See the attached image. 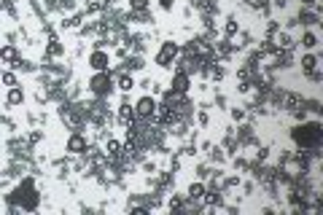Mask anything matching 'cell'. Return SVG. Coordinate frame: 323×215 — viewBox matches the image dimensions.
<instances>
[{
	"label": "cell",
	"instance_id": "obj_1",
	"mask_svg": "<svg viewBox=\"0 0 323 215\" xmlns=\"http://www.w3.org/2000/svg\"><path fill=\"white\" fill-rule=\"evenodd\" d=\"M323 140V127L318 119L312 121H302L291 129V143L296 145V151H318Z\"/></svg>",
	"mask_w": 323,
	"mask_h": 215
},
{
	"label": "cell",
	"instance_id": "obj_2",
	"mask_svg": "<svg viewBox=\"0 0 323 215\" xmlns=\"http://www.w3.org/2000/svg\"><path fill=\"white\" fill-rule=\"evenodd\" d=\"M113 89H116V78L108 70H102V73H94L92 78H89V94L92 97H100V99H111L113 94Z\"/></svg>",
	"mask_w": 323,
	"mask_h": 215
},
{
	"label": "cell",
	"instance_id": "obj_3",
	"mask_svg": "<svg viewBox=\"0 0 323 215\" xmlns=\"http://www.w3.org/2000/svg\"><path fill=\"white\" fill-rule=\"evenodd\" d=\"M180 54V46L175 41H162V49L159 54L154 57V62L162 67V70H175V59Z\"/></svg>",
	"mask_w": 323,
	"mask_h": 215
},
{
	"label": "cell",
	"instance_id": "obj_4",
	"mask_svg": "<svg viewBox=\"0 0 323 215\" xmlns=\"http://www.w3.org/2000/svg\"><path fill=\"white\" fill-rule=\"evenodd\" d=\"M156 102H159L156 97L143 94V97H140L138 102H135V116H138L140 121H151L154 113H156Z\"/></svg>",
	"mask_w": 323,
	"mask_h": 215
},
{
	"label": "cell",
	"instance_id": "obj_5",
	"mask_svg": "<svg viewBox=\"0 0 323 215\" xmlns=\"http://www.w3.org/2000/svg\"><path fill=\"white\" fill-rule=\"evenodd\" d=\"M86 145H89V137H86L84 132H70L68 143H65V151L70 153V156H84Z\"/></svg>",
	"mask_w": 323,
	"mask_h": 215
},
{
	"label": "cell",
	"instance_id": "obj_6",
	"mask_svg": "<svg viewBox=\"0 0 323 215\" xmlns=\"http://www.w3.org/2000/svg\"><path fill=\"white\" fill-rule=\"evenodd\" d=\"M89 67L94 73H102V70H108L111 67V54H108L105 49H94L89 54Z\"/></svg>",
	"mask_w": 323,
	"mask_h": 215
},
{
	"label": "cell",
	"instance_id": "obj_7",
	"mask_svg": "<svg viewBox=\"0 0 323 215\" xmlns=\"http://www.w3.org/2000/svg\"><path fill=\"white\" fill-rule=\"evenodd\" d=\"M170 89L175 91V94H188V89H191V75H186V73L175 70V75H172V83H170Z\"/></svg>",
	"mask_w": 323,
	"mask_h": 215
},
{
	"label": "cell",
	"instance_id": "obj_8",
	"mask_svg": "<svg viewBox=\"0 0 323 215\" xmlns=\"http://www.w3.org/2000/svg\"><path fill=\"white\" fill-rule=\"evenodd\" d=\"M102 151H105V156L113 161V159L124 156V143H121V140H116V137H108V140L102 143Z\"/></svg>",
	"mask_w": 323,
	"mask_h": 215
},
{
	"label": "cell",
	"instance_id": "obj_9",
	"mask_svg": "<svg viewBox=\"0 0 323 215\" xmlns=\"http://www.w3.org/2000/svg\"><path fill=\"white\" fill-rule=\"evenodd\" d=\"M299 65H302V75L312 73V70H318V67H320V54H312V51L302 54V59H299Z\"/></svg>",
	"mask_w": 323,
	"mask_h": 215
},
{
	"label": "cell",
	"instance_id": "obj_10",
	"mask_svg": "<svg viewBox=\"0 0 323 215\" xmlns=\"http://www.w3.org/2000/svg\"><path fill=\"white\" fill-rule=\"evenodd\" d=\"M17 59H19L17 43H6V46H0V62H3V65H14Z\"/></svg>",
	"mask_w": 323,
	"mask_h": 215
},
{
	"label": "cell",
	"instance_id": "obj_11",
	"mask_svg": "<svg viewBox=\"0 0 323 215\" xmlns=\"http://www.w3.org/2000/svg\"><path fill=\"white\" fill-rule=\"evenodd\" d=\"M275 43H278V49H283V51H296V41H294V35L286 33V30H280V33L275 35Z\"/></svg>",
	"mask_w": 323,
	"mask_h": 215
},
{
	"label": "cell",
	"instance_id": "obj_12",
	"mask_svg": "<svg viewBox=\"0 0 323 215\" xmlns=\"http://www.w3.org/2000/svg\"><path fill=\"white\" fill-rule=\"evenodd\" d=\"M6 105H9V108L25 105V89H22V86H11L9 94H6Z\"/></svg>",
	"mask_w": 323,
	"mask_h": 215
},
{
	"label": "cell",
	"instance_id": "obj_13",
	"mask_svg": "<svg viewBox=\"0 0 323 215\" xmlns=\"http://www.w3.org/2000/svg\"><path fill=\"white\" fill-rule=\"evenodd\" d=\"M116 89H119L121 94H130V91L135 89V78H132V73H119V75H116Z\"/></svg>",
	"mask_w": 323,
	"mask_h": 215
},
{
	"label": "cell",
	"instance_id": "obj_14",
	"mask_svg": "<svg viewBox=\"0 0 323 215\" xmlns=\"http://www.w3.org/2000/svg\"><path fill=\"white\" fill-rule=\"evenodd\" d=\"M240 22H237V17H234V14H229V17H226V22H224V38L226 41H232V38H237V33H240Z\"/></svg>",
	"mask_w": 323,
	"mask_h": 215
},
{
	"label": "cell",
	"instance_id": "obj_15",
	"mask_svg": "<svg viewBox=\"0 0 323 215\" xmlns=\"http://www.w3.org/2000/svg\"><path fill=\"white\" fill-rule=\"evenodd\" d=\"M205 183L202 180H194V183H188V188H186V199H194V202H202V196H205Z\"/></svg>",
	"mask_w": 323,
	"mask_h": 215
},
{
	"label": "cell",
	"instance_id": "obj_16",
	"mask_svg": "<svg viewBox=\"0 0 323 215\" xmlns=\"http://www.w3.org/2000/svg\"><path fill=\"white\" fill-rule=\"evenodd\" d=\"M299 46H302L304 51H315V49H318V33H312V30H304Z\"/></svg>",
	"mask_w": 323,
	"mask_h": 215
},
{
	"label": "cell",
	"instance_id": "obj_17",
	"mask_svg": "<svg viewBox=\"0 0 323 215\" xmlns=\"http://www.w3.org/2000/svg\"><path fill=\"white\" fill-rule=\"evenodd\" d=\"M102 9H105V6H102V0H86L81 11L86 14V17H94V14H102Z\"/></svg>",
	"mask_w": 323,
	"mask_h": 215
},
{
	"label": "cell",
	"instance_id": "obj_18",
	"mask_svg": "<svg viewBox=\"0 0 323 215\" xmlns=\"http://www.w3.org/2000/svg\"><path fill=\"white\" fill-rule=\"evenodd\" d=\"M208 156H210L213 164H224V161H226V153H224L221 145H213V148L208 151Z\"/></svg>",
	"mask_w": 323,
	"mask_h": 215
},
{
	"label": "cell",
	"instance_id": "obj_19",
	"mask_svg": "<svg viewBox=\"0 0 323 215\" xmlns=\"http://www.w3.org/2000/svg\"><path fill=\"white\" fill-rule=\"evenodd\" d=\"M183 199H186V194H172V196L167 199V210H170V212H180V207H183Z\"/></svg>",
	"mask_w": 323,
	"mask_h": 215
},
{
	"label": "cell",
	"instance_id": "obj_20",
	"mask_svg": "<svg viewBox=\"0 0 323 215\" xmlns=\"http://www.w3.org/2000/svg\"><path fill=\"white\" fill-rule=\"evenodd\" d=\"M0 83H3V86H19V78H17V73H14V70H3V73H0Z\"/></svg>",
	"mask_w": 323,
	"mask_h": 215
},
{
	"label": "cell",
	"instance_id": "obj_21",
	"mask_svg": "<svg viewBox=\"0 0 323 215\" xmlns=\"http://www.w3.org/2000/svg\"><path fill=\"white\" fill-rule=\"evenodd\" d=\"M11 67H14V70H17V73H35V65L30 62V59H22V57H19L17 62L11 65Z\"/></svg>",
	"mask_w": 323,
	"mask_h": 215
},
{
	"label": "cell",
	"instance_id": "obj_22",
	"mask_svg": "<svg viewBox=\"0 0 323 215\" xmlns=\"http://www.w3.org/2000/svg\"><path fill=\"white\" fill-rule=\"evenodd\" d=\"M224 78H226V67H224V62H216V65H213V70H210V81L221 83Z\"/></svg>",
	"mask_w": 323,
	"mask_h": 215
},
{
	"label": "cell",
	"instance_id": "obj_23",
	"mask_svg": "<svg viewBox=\"0 0 323 215\" xmlns=\"http://www.w3.org/2000/svg\"><path fill=\"white\" fill-rule=\"evenodd\" d=\"M270 145H259V151H256V156H253V161H259V164H264L267 159H270Z\"/></svg>",
	"mask_w": 323,
	"mask_h": 215
},
{
	"label": "cell",
	"instance_id": "obj_24",
	"mask_svg": "<svg viewBox=\"0 0 323 215\" xmlns=\"http://www.w3.org/2000/svg\"><path fill=\"white\" fill-rule=\"evenodd\" d=\"M280 33V22H275V19H267V33H264V38H275Z\"/></svg>",
	"mask_w": 323,
	"mask_h": 215
},
{
	"label": "cell",
	"instance_id": "obj_25",
	"mask_svg": "<svg viewBox=\"0 0 323 215\" xmlns=\"http://www.w3.org/2000/svg\"><path fill=\"white\" fill-rule=\"evenodd\" d=\"M229 116H232V121L242 124V121H245V108H229Z\"/></svg>",
	"mask_w": 323,
	"mask_h": 215
},
{
	"label": "cell",
	"instance_id": "obj_26",
	"mask_svg": "<svg viewBox=\"0 0 323 215\" xmlns=\"http://www.w3.org/2000/svg\"><path fill=\"white\" fill-rule=\"evenodd\" d=\"M0 11H9L11 17H17V0H0Z\"/></svg>",
	"mask_w": 323,
	"mask_h": 215
},
{
	"label": "cell",
	"instance_id": "obj_27",
	"mask_svg": "<svg viewBox=\"0 0 323 215\" xmlns=\"http://www.w3.org/2000/svg\"><path fill=\"white\" fill-rule=\"evenodd\" d=\"M148 9V0H130V11L138 14V11H146Z\"/></svg>",
	"mask_w": 323,
	"mask_h": 215
},
{
	"label": "cell",
	"instance_id": "obj_28",
	"mask_svg": "<svg viewBox=\"0 0 323 215\" xmlns=\"http://www.w3.org/2000/svg\"><path fill=\"white\" fill-rule=\"evenodd\" d=\"M197 124H200V127H208L210 124V113L205 111V108H200V113H197Z\"/></svg>",
	"mask_w": 323,
	"mask_h": 215
},
{
	"label": "cell",
	"instance_id": "obj_29",
	"mask_svg": "<svg viewBox=\"0 0 323 215\" xmlns=\"http://www.w3.org/2000/svg\"><path fill=\"white\" fill-rule=\"evenodd\" d=\"M197 175H200V180L210 178V175H213V167H210V164H200V167H197Z\"/></svg>",
	"mask_w": 323,
	"mask_h": 215
},
{
	"label": "cell",
	"instance_id": "obj_30",
	"mask_svg": "<svg viewBox=\"0 0 323 215\" xmlns=\"http://www.w3.org/2000/svg\"><path fill=\"white\" fill-rule=\"evenodd\" d=\"M113 57H116V59H119V62H124V59H127V57H130V49H127V46H121V43H119V49H116V51H113Z\"/></svg>",
	"mask_w": 323,
	"mask_h": 215
},
{
	"label": "cell",
	"instance_id": "obj_31",
	"mask_svg": "<svg viewBox=\"0 0 323 215\" xmlns=\"http://www.w3.org/2000/svg\"><path fill=\"white\" fill-rule=\"evenodd\" d=\"M143 172L156 175V172H159V164H156V161H146V159H143Z\"/></svg>",
	"mask_w": 323,
	"mask_h": 215
},
{
	"label": "cell",
	"instance_id": "obj_32",
	"mask_svg": "<svg viewBox=\"0 0 323 215\" xmlns=\"http://www.w3.org/2000/svg\"><path fill=\"white\" fill-rule=\"evenodd\" d=\"M59 3L62 0H43V11L49 14V11H59Z\"/></svg>",
	"mask_w": 323,
	"mask_h": 215
},
{
	"label": "cell",
	"instance_id": "obj_33",
	"mask_svg": "<svg viewBox=\"0 0 323 215\" xmlns=\"http://www.w3.org/2000/svg\"><path fill=\"white\" fill-rule=\"evenodd\" d=\"M304 78H310L312 83H320V81H323V73H320V70H312V73H307Z\"/></svg>",
	"mask_w": 323,
	"mask_h": 215
},
{
	"label": "cell",
	"instance_id": "obj_34",
	"mask_svg": "<svg viewBox=\"0 0 323 215\" xmlns=\"http://www.w3.org/2000/svg\"><path fill=\"white\" fill-rule=\"evenodd\" d=\"M159 9L162 11H172L175 9V0H159Z\"/></svg>",
	"mask_w": 323,
	"mask_h": 215
},
{
	"label": "cell",
	"instance_id": "obj_35",
	"mask_svg": "<svg viewBox=\"0 0 323 215\" xmlns=\"http://www.w3.org/2000/svg\"><path fill=\"white\" fill-rule=\"evenodd\" d=\"M119 0H102V6H116Z\"/></svg>",
	"mask_w": 323,
	"mask_h": 215
},
{
	"label": "cell",
	"instance_id": "obj_36",
	"mask_svg": "<svg viewBox=\"0 0 323 215\" xmlns=\"http://www.w3.org/2000/svg\"><path fill=\"white\" fill-rule=\"evenodd\" d=\"M186 3H188V6H191V9H194V6H197V0H186Z\"/></svg>",
	"mask_w": 323,
	"mask_h": 215
},
{
	"label": "cell",
	"instance_id": "obj_37",
	"mask_svg": "<svg viewBox=\"0 0 323 215\" xmlns=\"http://www.w3.org/2000/svg\"><path fill=\"white\" fill-rule=\"evenodd\" d=\"M0 73H3V70H0Z\"/></svg>",
	"mask_w": 323,
	"mask_h": 215
}]
</instances>
